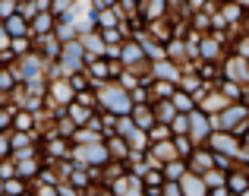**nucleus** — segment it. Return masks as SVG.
I'll return each instance as SVG.
<instances>
[]
</instances>
